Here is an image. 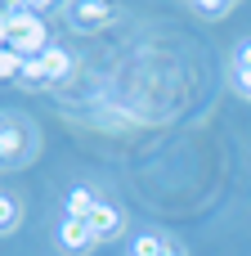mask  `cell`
I'll list each match as a JSON object with an SVG mask.
<instances>
[{"mask_svg":"<svg viewBox=\"0 0 251 256\" xmlns=\"http://www.w3.org/2000/svg\"><path fill=\"white\" fill-rule=\"evenodd\" d=\"M234 72H251V40L238 45V54H234Z\"/></svg>","mask_w":251,"mask_h":256,"instance_id":"obj_13","label":"cell"},{"mask_svg":"<svg viewBox=\"0 0 251 256\" xmlns=\"http://www.w3.org/2000/svg\"><path fill=\"white\" fill-rule=\"evenodd\" d=\"M22 158H27V135H22V126L0 122V162H4V166H18Z\"/></svg>","mask_w":251,"mask_h":256,"instance_id":"obj_5","label":"cell"},{"mask_svg":"<svg viewBox=\"0 0 251 256\" xmlns=\"http://www.w3.org/2000/svg\"><path fill=\"white\" fill-rule=\"evenodd\" d=\"M4 40H9V9L0 4V45H4Z\"/></svg>","mask_w":251,"mask_h":256,"instance_id":"obj_14","label":"cell"},{"mask_svg":"<svg viewBox=\"0 0 251 256\" xmlns=\"http://www.w3.org/2000/svg\"><path fill=\"white\" fill-rule=\"evenodd\" d=\"M238 86H243V94L251 99V72H238Z\"/></svg>","mask_w":251,"mask_h":256,"instance_id":"obj_15","label":"cell"},{"mask_svg":"<svg viewBox=\"0 0 251 256\" xmlns=\"http://www.w3.org/2000/svg\"><path fill=\"white\" fill-rule=\"evenodd\" d=\"M193 9H198L202 18H225V14H229L234 4H229V0H211V4H193Z\"/></svg>","mask_w":251,"mask_h":256,"instance_id":"obj_12","label":"cell"},{"mask_svg":"<svg viewBox=\"0 0 251 256\" xmlns=\"http://www.w3.org/2000/svg\"><path fill=\"white\" fill-rule=\"evenodd\" d=\"M18 86H27V90H45V86H49L45 63H40V58H27V63H22V76H18Z\"/></svg>","mask_w":251,"mask_h":256,"instance_id":"obj_8","label":"cell"},{"mask_svg":"<svg viewBox=\"0 0 251 256\" xmlns=\"http://www.w3.org/2000/svg\"><path fill=\"white\" fill-rule=\"evenodd\" d=\"M18 230V202L0 194V234H13Z\"/></svg>","mask_w":251,"mask_h":256,"instance_id":"obj_11","label":"cell"},{"mask_svg":"<svg viewBox=\"0 0 251 256\" xmlns=\"http://www.w3.org/2000/svg\"><path fill=\"white\" fill-rule=\"evenodd\" d=\"M130 256H166V234H139L130 243Z\"/></svg>","mask_w":251,"mask_h":256,"instance_id":"obj_9","label":"cell"},{"mask_svg":"<svg viewBox=\"0 0 251 256\" xmlns=\"http://www.w3.org/2000/svg\"><path fill=\"white\" fill-rule=\"evenodd\" d=\"M22 63H27L22 54H13L9 45H0V81H18L22 76Z\"/></svg>","mask_w":251,"mask_h":256,"instance_id":"obj_10","label":"cell"},{"mask_svg":"<svg viewBox=\"0 0 251 256\" xmlns=\"http://www.w3.org/2000/svg\"><path fill=\"white\" fill-rule=\"evenodd\" d=\"M166 256H184V248H180L175 238H166Z\"/></svg>","mask_w":251,"mask_h":256,"instance_id":"obj_16","label":"cell"},{"mask_svg":"<svg viewBox=\"0 0 251 256\" xmlns=\"http://www.w3.org/2000/svg\"><path fill=\"white\" fill-rule=\"evenodd\" d=\"M40 63H45V72H49V86H54V81H63V76L72 72V54H67L63 45H49V50L40 54Z\"/></svg>","mask_w":251,"mask_h":256,"instance_id":"obj_6","label":"cell"},{"mask_svg":"<svg viewBox=\"0 0 251 256\" xmlns=\"http://www.w3.org/2000/svg\"><path fill=\"white\" fill-rule=\"evenodd\" d=\"M121 212L112 207V202H99L94 212H90V230H94V238L99 243H112V238H121Z\"/></svg>","mask_w":251,"mask_h":256,"instance_id":"obj_4","label":"cell"},{"mask_svg":"<svg viewBox=\"0 0 251 256\" xmlns=\"http://www.w3.org/2000/svg\"><path fill=\"white\" fill-rule=\"evenodd\" d=\"M99 207V198L90 194V189H72L67 194V212L63 216H72V220H90V212Z\"/></svg>","mask_w":251,"mask_h":256,"instance_id":"obj_7","label":"cell"},{"mask_svg":"<svg viewBox=\"0 0 251 256\" xmlns=\"http://www.w3.org/2000/svg\"><path fill=\"white\" fill-rule=\"evenodd\" d=\"M54 238H58L63 252H85V248L94 243V230H90V220H72V216H63L58 230H54Z\"/></svg>","mask_w":251,"mask_h":256,"instance_id":"obj_3","label":"cell"},{"mask_svg":"<svg viewBox=\"0 0 251 256\" xmlns=\"http://www.w3.org/2000/svg\"><path fill=\"white\" fill-rule=\"evenodd\" d=\"M9 9V50L13 54H22V58H40L45 50H49V27H45V18L31 9V4H4Z\"/></svg>","mask_w":251,"mask_h":256,"instance_id":"obj_1","label":"cell"},{"mask_svg":"<svg viewBox=\"0 0 251 256\" xmlns=\"http://www.w3.org/2000/svg\"><path fill=\"white\" fill-rule=\"evenodd\" d=\"M67 22L76 32H99L103 22H112V4H103V0H76V4H67Z\"/></svg>","mask_w":251,"mask_h":256,"instance_id":"obj_2","label":"cell"}]
</instances>
